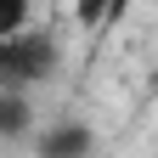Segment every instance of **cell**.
<instances>
[{
	"mask_svg": "<svg viewBox=\"0 0 158 158\" xmlns=\"http://www.w3.org/2000/svg\"><path fill=\"white\" fill-rule=\"evenodd\" d=\"M34 6L40 0H0V34H17L34 23Z\"/></svg>",
	"mask_w": 158,
	"mask_h": 158,
	"instance_id": "cell-4",
	"label": "cell"
},
{
	"mask_svg": "<svg viewBox=\"0 0 158 158\" xmlns=\"http://www.w3.org/2000/svg\"><path fill=\"white\" fill-rule=\"evenodd\" d=\"M28 135H34V102H28V90L0 85V147H28Z\"/></svg>",
	"mask_w": 158,
	"mask_h": 158,
	"instance_id": "cell-3",
	"label": "cell"
},
{
	"mask_svg": "<svg viewBox=\"0 0 158 158\" xmlns=\"http://www.w3.org/2000/svg\"><path fill=\"white\" fill-rule=\"evenodd\" d=\"M62 73V40L51 28H17V34H0V85H17V90H40Z\"/></svg>",
	"mask_w": 158,
	"mask_h": 158,
	"instance_id": "cell-1",
	"label": "cell"
},
{
	"mask_svg": "<svg viewBox=\"0 0 158 158\" xmlns=\"http://www.w3.org/2000/svg\"><path fill=\"white\" fill-rule=\"evenodd\" d=\"M28 147H34L40 158H79V152L96 147V130L79 124V118H56V124H45V130L28 135Z\"/></svg>",
	"mask_w": 158,
	"mask_h": 158,
	"instance_id": "cell-2",
	"label": "cell"
},
{
	"mask_svg": "<svg viewBox=\"0 0 158 158\" xmlns=\"http://www.w3.org/2000/svg\"><path fill=\"white\" fill-rule=\"evenodd\" d=\"M130 6H135V0H107V11H102V34L124 23V11H130Z\"/></svg>",
	"mask_w": 158,
	"mask_h": 158,
	"instance_id": "cell-5",
	"label": "cell"
}]
</instances>
